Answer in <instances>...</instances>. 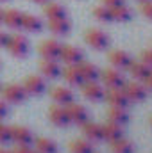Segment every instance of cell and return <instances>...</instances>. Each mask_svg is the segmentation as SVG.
Here are the masks:
<instances>
[{"instance_id": "30bf717a", "label": "cell", "mask_w": 152, "mask_h": 153, "mask_svg": "<svg viewBox=\"0 0 152 153\" xmlns=\"http://www.w3.org/2000/svg\"><path fill=\"white\" fill-rule=\"evenodd\" d=\"M61 43L56 41V39H45L41 45H39V53L43 59H59V53H61Z\"/></svg>"}, {"instance_id": "2e32d148", "label": "cell", "mask_w": 152, "mask_h": 153, "mask_svg": "<svg viewBox=\"0 0 152 153\" xmlns=\"http://www.w3.org/2000/svg\"><path fill=\"white\" fill-rule=\"evenodd\" d=\"M50 96H52V100H54L56 103H59V105H68V103L74 102V91L68 89V87H61V85L54 87V89L50 91Z\"/></svg>"}, {"instance_id": "7402d4cb", "label": "cell", "mask_w": 152, "mask_h": 153, "mask_svg": "<svg viewBox=\"0 0 152 153\" xmlns=\"http://www.w3.org/2000/svg\"><path fill=\"white\" fill-rule=\"evenodd\" d=\"M22 13L16 9H7L2 13V22L9 27V29H20L22 27Z\"/></svg>"}, {"instance_id": "e575fe53", "label": "cell", "mask_w": 152, "mask_h": 153, "mask_svg": "<svg viewBox=\"0 0 152 153\" xmlns=\"http://www.w3.org/2000/svg\"><path fill=\"white\" fill-rule=\"evenodd\" d=\"M9 153H34V152H32L27 144H18L16 148H13Z\"/></svg>"}, {"instance_id": "d4e9b609", "label": "cell", "mask_w": 152, "mask_h": 153, "mask_svg": "<svg viewBox=\"0 0 152 153\" xmlns=\"http://www.w3.org/2000/svg\"><path fill=\"white\" fill-rule=\"evenodd\" d=\"M61 75H63V78H65L70 85H74V87H81V85L84 84V80H82V76L79 73L77 66H66V68L61 71Z\"/></svg>"}, {"instance_id": "3957f363", "label": "cell", "mask_w": 152, "mask_h": 153, "mask_svg": "<svg viewBox=\"0 0 152 153\" xmlns=\"http://www.w3.org/2000/svg\"><path fill=\"white\" fill-rule=\"evenodd\" d=\"M122 89H123V93H125V96H127L129 102L138 103V102H143V100L147 98V89H145V85L140 84L138 80H136V82H125Z\"/></svg>"}, {"instance_id": "cb8c5ba5", "label": "cell", "mask_w": 152, "mask_h": 153, "mask_svg": "<svg viewBox=\"0 0 152 153\" xmlns=\"http://www.w3.org/2000/svg\"><path fill=\"white\" fill-rule=\"evenodd\" d=\"M108 119L123 126L125 123H129V112H127V107H109V111H108Z\"/></svg>"}, {"instance_id": "d590c367", "label": "cell", "mask_w": 152, "mask_h": 153, "mask_svg": "<svg viewBox=\"0 0 152 153\" xmlns=\"http://www.w3.org/2000/svg\"><path fill=\"white\" fill-rule=\"evenodd\" d=\"M9 34L7 32H4V30H0V48H4V46H7V43H9Z\"/></svg>"}, {"instance_id": "8fae6325", "label": "cell", "mask_w": 152, "mask_h": 153, "mask_svg": "<svg viewBox=\"0 0 152 153\" xmlns=\"http://www.w3.org/2000/svg\"><path fill=\"white\" fill-rule=\"evenodd\" d=\"M48 119L56 125V126H68L70 125V117H68V112H66V107L65 105H54L50 107L48 111Z\"/></svg>"}, {"instance_id": "5bb4252c", "label": "cell", "mask_w": 152, "mask_h": 153, "mask_svg": "<svg viewBox=\"0 0 152 153\" xmlns=\"http://www.w3.org/2000/svg\"><path fill=\"white\" fill-rule=\"evenodd\" d=\"M11 139L16 144H27V146H31V143L34 141V135H32V132L27 126H11Z\"/></svg>"}, {"instance_id": "52a82bcc", "label": "cell", "mask_w": 152, "mask_h": 153, "mask_svg": "<svg viewBox=\"0 0 152 153\" xmlns=\"http://www.w3.org/2000/svg\"><path fill=\"white\" fill-rule=\"evenodd\" d=\"M81 87H82L84 98H88L90 102H100V100H104L106 91H104V87H102L97 80H95V82H84Z\"/></svg>"}, {"instance_id": "4316f807", "label": "cell", "mask_w": 152, "mask_h": 153, "mask_svg": "<svg viewBox=\"0 0 152 153\" xmlns=\"http://www.w3.org/2000/svg\"><path fill=\"white\" fill-rule=\"evenodd\" d=\"M111 16H113L114 22H129L131 18H132V11H131V7L129 5H125V4H122V5H114L111 7Z\"/></svg>"}, {"instance_id": "ac0fdd59", "label": "cell", "mask_w": 152, "mask_h": 153, "mask_svg": "<svg viewBox=\"0 0 152 153\" xmlns=\"http://www.w3.org/2000/svg\"><path fill=\"white\" fill-rule=\"evenodd\" d=\"M23 89H25L27 94H41L45 91V80L41 76L29 75L23 82Z\"/></svg>"}, {"instance_id": "7a4b0ae2", "label": "cell", "mask_w": 152, "mask_h": 153, "mask_svg": "<svg viewBox=\"0 0 152 153\" xmlns=\"http://www.w3.org/2000/svg\"><path fill=\"white\" fill-rule=\"evenodd\" d=\"M7 50L14 57H25L29 53V50H31L29 39L25 38V36H20V34L11 36L9 38V43H7Z\"/></svg>"}, {"instance_id": "f546056e", "label": "cell", "mask_w": 152, "mask_h": 153, "mask_svg": "<svg viewBox=\"0 0 152 153\" xmlns=\"http://www.w3.org/2000/svg\"><path fill=\"white\" fill-rule=\"evenodd\" d=\"M70 152L72 153H93V146L88 139H75L70 143Z\"/></svg>"}, {"instance_id": "484cf974", "label": "cell", "mask_w": 152, "mask_h": 153, "mask_svg": "<svg viewBox=\"0 0 152 153\" xmlns=\"http://www.w3.org/2000/svg\"><path fill=\"white\" fill-rule=\"evenodd\" d=\"M22 27L27 32H39L43 29V22L34 14H23L22 16Z\"/></svg>"}, {"instance_id": "ba28073f", "label": "cell", "mask_w": 152, "mask_h": 153, "mask_svg": "<svg viewBox=\"0 0 152 153\" xmlns=\"http://www.w3.org/2000/svg\"><path fill=\"white\" fill-rule=\"evenodd\" d=\"M109 62L116 70H129L132 64V57L123 50H111L109 52Z\"/></svg>"}, {"instance_id": "b9f144b4", "label": "cell", "mask_w": 152, "mask_h": 153, "mask_svg": "<svg viewBox=\"0 0 152 153\" xmlns=\"http://www.w3.org/2000/svg\"><path fill=\"white\" fill-rule=\"evenodd\" d=\"M0 22H2V11H0Z\"/></svg>"}, {"instance_id": "9c48e42d", "label": "cell", "mask_w": 152, "mask_h": 153, "mask_svg": "<svg viewBox=\"0 0 152 153\" xmlns=\"http://www.w3.org/2000/svg\"><path fill=\"white\" fill-rule=\"evenodd\" d=\"M66 107V112H68V117H70V123H75V125H84L88 119H90V114L86 111V107L79 105V103H68L65 105Z\"/></svg>"}, {"instance_id": "8d00e7d4", "label": "cell", "mask_w": 152, "mask_h": 153, "mask_svg": "<svg viewBox=\"0 0 152 153\" xmlns=\"http://www.w3.org/2000/svg\"><path fill=\"white\" fill-rule=\"evenodd\" d=\"M102 4L108 5V7H114V5H122V4H125V0H102Z\"/></svg>"}, {"instance_id": "d6986e66", "label": "cell", "mask_w": 152, "mask_h": 153, "mask_svg": "<svg viewBox=\"0 0 152 153\" xmlns=\"http://www.w3.org/2000/svg\"><path fill=\"white\" fill-rule=\"evenodd\" d=\"M48 29L56 36H66L72 29V23L66 20V16L65 18H54V20H48Z\"/></svg>"}, {"instance_id": "60d3db41", "label": "cell", "mask_w": 152, "mask_h": 153, "mask_svg": "<svg viewBox=\"0 0 152 153\" xmlns=\"http://www.w3.org/2000/svg\"><path fill=\"white\" fill-rule=\"evenodd\" d=\"M0 153H9V152H7V150H2V148H0Z\"/></svg>"}, {"instance_id": "603a6c76", "label": "cell", "mask_w": 152, "mask_h": 153, "mask_svg": "<svg viewBox=\"0 0 152 153\" xmlns=\"http://www.w3.org/2000/svg\"><path fill=\"white\" fill-rule=\"evenodd\" d=\"M43 13H45V16H47L48 20H54V18H65V16H66V9H65L61 4H57V2H50V0L45 4Z\"/></svg>"}, {"instance_id": "277c9868", "label": "cell", "mask_w": 152, "mask_h": 153, "mask_svg": "<svg viewBox=\"0 0 152 153\" xmlns=\"http://www.w3.org/2000/svg\"><path fill=\"white\" fill-rule=\"evenodd\" d=\"M100 80L104 82V85L108 89L109 87H123V84H125V78L122 75V71L116 68H108V70L100 71Z\"/></svg>"}, {"instance_id": "6da1fadb", "label": "cell", "mask_w": 152, "mask_h": 153, "mask_svg": "<svg viewBox=\"0 0 152 153\" xmlns=\"http://www.w3.org/2000/svg\"><path fill=\"white\" fill-rule=\"evenodd\" d=\"M84 39H86V43H88L93 50H99V52H102V50H106V48L109 46V38H108V34L102 32L100 29H88V30L84 32Z\"/></svg>"}, {"instance_id": "f1b7e54d", "label": "cell", "mask_w": 152, "mask_h": 153, "mask_svg": "<svg viewBox=\"0 0 152 153\" xmlns=\"http://www.w3.org/2000/svg\"><path fill=\"white\" fill-rule=\"evenodd\" d=\"M111 152L113 153H132L134 152V144L131 141H127L125 137H122V139L111 143Z\"/></svg>"}, {"instance_id": "74e56055", "label": "cell", "mask_w": 152, "mask_h": 153, "mask_svg": "<svg viewBox=\"0 0 152 153\" xmlns=\"http://www.w3.org/2000/svg\"><path fill=\"white\" fill-rule=\"evenodd\" d=\"M143 85H145V89H147V91H152V73L143 80Z\"/></svg>"}, {"instance_id": "ab89813d", "label": "cell", "mask_w": 152, "mask_h": 153, "mask_svg": "<svg viewBox=\"0 0 152 153\" xmlns=\"http://www.w3.org/2000/svg\"><path fill=\"white\" fill-rule=\"evenodd\" d=\"M32 2H36V4H47L48 0H32Z\"/></svg>"}, {"instance_id": "836d02e7", "label": "cell", "mask_w": 152, "mask_h": 153, "mask_svg": "<svg viewBox=\"0 0 152 153\" xmlns=\"http://www.w3.org/2000/svg\"><path fill=\"white\" fill-rule=\"evenodd\" d=\"M140 61H143L147 66H150V68H152V48H149V50H143V52H141Z\"/></svg>"}, {"instance_id": "f6af8a7d", "label": "cell", "mask_w": 152, "mask_h": 153, "mask_svg": "<svg viewBox=\"0 0 152 153\" xmlns=\"http://www.w3.org/2000/svg\"><path fill=\"white\" fill-rule=\"evenodd\" d=\"M0 2H4V0H0Z\"/></svg>"}, {"instance_id": "83f0119b", "label": "cell", "mask_w": 152, "mask_h": 153, "mask_svg": "<svg viewBox=\"0 0 152 153\" xmlns=\"http://www.w3.org/2000/svg\"><path fill=\"white\" fill-rule=\"evenodd\" d=\"M36 152H39V153H57V144H56L52 139L39 137V139H36Z\"/></svg>"}, {"instance_id": "f35d334b", "label": "cell", "mask_w": 152, "mask_h": 153, "mask_svg": "<svg viewBox=\"0 0 152 153\" xmlns=\"http://www.w3.org/2000/svg\"><path fill=\"white\" fill-rule=\"evenodd\" d=\"M5 116H7V105L0 100V119H2V117H5Z\"/></svg>"}, {"instance_id": "5b68a950", "label": "cell", "mask_w": 152, "mask_h": 153, "mask_svg": "<svg viewBox=\"0 0 152 153\" xmlns=\"http://www.w3.org/2000/svg\"><path fill=\"white\" fill-rule=\"evenodd\" d=\"M59 59H61V61H63L66 66H77V64L82 61V52H81L77 46L65 45V46H61Z\"/></svg>"}, {"instance_id": "4fadbf2b", "label": "cell", "mask_w": 152, "mask_h": 153, "mask_svg": "<svg viewBox=\"0 0 152 153\" xmlns=\"http://www.w3.org/2000/svg\"><path fill=\"white\" fill-rule=\"evenodd\" d=\"M82 126V134H84V137L90 141V143H97V141H102L104 139V134H102V125H99V123H93V121H86L84 125H81Z\"/></svg>"}, {"instance_id": "bcb514c9", "label": "cell", "mask_w": 152, "mask_h": 153, "mask_svg": "<svg viewBox=\"0 0 152 153\" xmlns=\"http://www.w3.org/2000/svg\"><path fill=\"white\" fill-rule=\"evenodd\" d=\"M38 153H39V152H38Z\"/></svg>"}, {"instance_id": "8992f818", "label": "cell", "mask_w": 152, "mask_h": 153, "mask_svg": "<svg viewBox=\"0 0 152 153\" xmlns=\"http://www.w3.org/2000/svg\"><path fill=\"white\" fill-rule=\"evenodd\" d=\"M104 100L109 103V107H127L129 100L122 87H109L104 94Z\"/></svg>"}, {"instance_id": "ffe728a7", "label": "cell", "mask_w": 152, "mask_h": 153, "mask_svg": "<svg viewBox=\"0 0 152 153\" xmlns=\"http://www.w3.org/2000/svg\"><path fill=\"white\" fill-rule=\"evenodd\" d=\"M129 71H131V75H132L134 80L143 82V80L152 73V68H150V66H147L143 61H132V64H131Z\"/></svg>"}, {"instance_id": "e0dca14e", "label": "cell", "mask_w": 152, "mask_h": 153, "mask_svg": "<svg viewBox=\"0 0 152 153\" xmlns=\"http://www.w3.org/2000/svg\"><path fill=\"white\" fill-rule=\"evenodd\" d=\"M102 134H104L106 141L113 143V141H118L123 137V126L118 123H113V121H108L106 125H102Z\"/></svg>"}, {"instance_id": "d6a6232c", "label": "cell", "mask_w": 152, "mask_h": 153, "mask_svg": "<svg viewBox=\"0 0 152 153\" xmlns=\"http://www.w3.org/2000/svg\"><path fill=\"white\" fill-rule=\"evenodd\" d=\"M13 141L11 139V126H5V125H0V144H5Z\"/></svg>"}, {"instance_id": "44dd1931", "label": "cell", "mask_w": 152, "mask_h": 153, "mask_svg": "<svg viewBox=\"0 0 152 153\" xmlns=\"http://www.w3.org/2000/svg\"><path fill=\"white\" fill-rule=\"evenodd\" d=\"M39 70H41L43 76H47V78H57L61 75V68L56 62V59H43L39 62Z\"/></svg>"}, {"instance_id": "7bdbcfd3", "label": "cell", "mask_w": 152, "mask_h": 153, "mask_svg": "<svg viewBox=\"0 0 152 153\" xmlns=\"http://www.w3.org/2000/svg\"><path fill=\"white\" fill-rule=\"evenodd\" d=\"M138 2H145V0H138Z\"/></svg>"}, {"instance_id": "7c38bea8", "label": "cell", "mask_w": 152, "mask_h": 153, "mask_svg": "<svg viewBox=\"0 0 152 153\" xmlns=\"http://www.w3.org/2000/svg\"><path fill=\"white\" fill-rule=\"evenodd\" d=\"M2 94H4V98H5L7 102H11V103H20V102H23V100L27 98L25 89H23L22 85H16V84L5 85L4 91H2Z\"/></svg>"}, {"instance_id": "4dcf8cb0", "label": "cell", "mask_w": 152, "mask_h": 153, "mask_svg": "<svg viewBox=\"0 0 152 153\" xmlns=\"http://www.w3.org/2000/svg\"><path fill=\"white\" fill-rule=\"evenodd\" d=\"M93 16L99 20V22H102V23H109V22H113V16H111V7H108V5H97L95 9H93Z\"/></svg>"}, {"instance_id": "9a60e30c", "label": "cell", "mask_w": 152, "mask_h": 153, "mask_svg": "<svg viewBox=\"0 0 152 153\" xmlns=\"http://www.w3.org/2000/svg\"><path fill=\"white\" fill-rule=\"evenodd\" d=\"M77 70H79V73H81V76H82L84 82H95V80L100 78V70H99L95 64H91V62L81 61V62L77 64Z\"/></svg>"}, {"instance_id": "ee69618b", "label": "cell", "mask_w": 152, "mask_h": 153, "mask_svg": "<svg viewBox=\"0 0 152 153\" xmlns=\"http://www.w3.org/2000/svg\"><path fill=\"white\" fill-rule=\"evenodd\" d=\"M150 125H152V117H150Z\"/></svg>"}, {"instance_id": "1f68e13d", "label": "cell", "mask_w": 152, "mask_h": 153, "mask_svg": "<svg viewBox=\"0 0 152 153\" xmlns=\"http://www.w3.org/2000/svg\"><path fill=\"white\" fill-rule=\"evenodd\" d=\"M140 13L152 22V0H145V2H140Z\"/></svg>"}]
</instances>
